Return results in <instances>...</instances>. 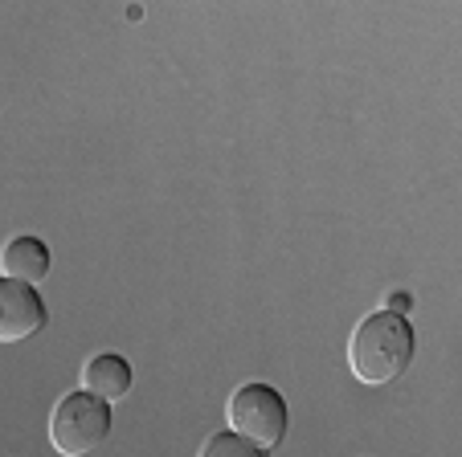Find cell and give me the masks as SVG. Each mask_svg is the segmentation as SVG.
<instances>
[{"mask_svg": "<svg viewBox=\"0 0 462 457\" xmlns=\"http://www.w3.org/2000/svg\"><path fill=\"white\" fill-rule=\"evenodd\" d=\"M413 347H418V339H413V327L405 315L376 311L368 319H360L356 331H352L348 368L360 384L381 388V384H393L413 363Z\"/></svg>", "mask_w": 462, "mask_h": 457, "instance_id": "6da1fadb", "label": "cell"}, {"mask_svg": "<svg viewBox=\"0 0 462 457\" xmlns=\"http://www.w3.org/2000/svg\"><path fill=\"white\" fill-rule=\"evenodd\" d=\"M111 437V405L90 392L61 397L50 413V445L61 457H87Z\"/></svg>", "mask_w": 462, "mask_h": 457, "instance_id": "7a4b0ae2", "label": "cell"}, {"mask_svg": "<svg viewBox=\"0 0 462 457\" xmlns=\"http://www.w3.org/2000/svg\"><path fill=\"white\" fill-rule=\"evenodd\" d=\"M226 421H229V433L245 437L250 445L274 449L287 437L291 413L279 388H271V384H242L226 405Z\"/></svg>", "mask_w": 462, "mask_h": 457, "instance_id": "3957f363", "label": "cell"}, {"mask_svg": "<svg viewBox=\"0 0 462 457\" xmlns=\"http://www.w3.org/2000/svg\"><path fill=\"white\" fill-rule=\"evenodd\" d=\"M45 327V302L37 286L0 274V343H21Z\"/></svg>", "mask_w": 462, "mask_h": 457, "instance_id": "277c9868", "label": "cell"}, {"mask_svg": "<svg viewBox=\"0 0 462 457\" xmlns=\"http://www.w3.org/2000/svg\"><path fill=\"white\" fill-rule=\"evenodd\" d=\"M131 384H135V371H131V363L115 352H98L82 363V392L106 400V405L127 397Z\"/></svg>", "mask_w": 462, "mask_h": 457, "instance_id": "5b68a950", "label": "cell"}, {"mask_svg": "<svg viewBox=\"0 0 462 457\" xmlns=\"http://www.w3.org/2000/svg\"><path fill=\"white\" fill-rule=\"evenodd\" d=\"M0 274L17 278V282H25V286H37L50 274V250H45V242H37V237H29V233L13 237V242L0 250Z\"/></svg>", "mask_w": 462, "mask_h": 457, "instance_id": "8992f818", "label": "cell"}, {"mask_svg": "<svg viewBox=\"0 0 462 457\" xmlns=\"http://www.w3.org/2000/svg\"><path fill=\"white\" fill-rule=\"evenodd\" d=\"M197 457H266V449L250 445L245 437H237V433H213L209 441L201 445V453Z\"/></svg>", "mask_w": 462, "mask_h": 457, "instance_id": "52a82bcc", "label": "cell"}, {"mask_svg": "<svg viewBox=\"0 0 462 457\" xmlns=\"http://www.w3.org/2000/svg\"><path fill=\"white\" fill-rule=\"evenodd\" d=\"M405 306H410V298H405V294H389V306H384V311L405 315Z\"/></svg>", "mask_w": 462, "mask_h": 457, "instance_id": "ba28073f", "label": "cell"}]
</instances>
